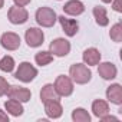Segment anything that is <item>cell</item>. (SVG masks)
<instances>
[{"label":"cell","instance_id":"cell-1","mask_svg":"<svg viewBox=\"0 0 122 122\" xmlns=\"http://www.w3.org/2000/svg\"><path fill=\"white\" fill-rule=\"evenodd\" d=\"M69 75H71V79L73 82L79 83V85L88 83L91 81V78H92L91 69L86 65H83V63H75V65H72L71 69H69Z\"/></svg>","mask_w":122,"mask_h":122},{"label":"cell","instance_id":"cell-2","mask_svg":"<svg viewBox=\"0 0 122 122\" xmlns=\"http://www.w3.org/2000/svg\"><path fill=\"white\" fill-rule=\"evenodd\" d=\"M36 76H37V69L33 65H30L29 62H22L19 65L17 71L15 72V78L22 81V82H25V83L32 82Z\"/></svg>","mask_w":122,"mask_h":122},{"label":"cell","instance_id":"cell-3","mask_svg":"<svg viewBox=\"0 0 122 122\" xmlns=\"http://www.w3.org/2000/svg\"><path fill=\"white\" fill-rule=\"evenodd\" d=\"M57 20V16L55 13V10H52L50 7H39L36 12V22L42 26V27H52Z\"/></svg>","mask_w":122,"mask_h":122},{"label":"cell","instance_id":"cell-4","mask_svg":"<svg viewBox=\"0 0 122 122\" xmlns=\"http://www.w3.org/2000/svg\"><path fill=\"white\" fill-rule=\"evenodd\" d=\"M55 89L60 96H69L73 92V82L69 76L60 75L55 81Z\"/></svg>","mask_w":122,"mask_h":122},{"label":"cell","instance_id":"cell-5","mask_svg":"<svg viewBox=\"0 0 122 122\" xmlns=\"http://www.w3.org/2000/svg\"><path fill=\"white\" fill-rule=\"evenodd\" d=\"M7 19H9V22L13 23V25H23V23L27 22L29 13H27V10H26L25 7H22V6H13V7H10L9 12H7Z\"/></svg>","mask_w":122,"mask_h":122},{"label":"cell","instance_id":"cell-6","mask_svg":"<svg viewBox=\"0 0 122 122\" xmlns=\"http://www.w3.org/2000/svg\"><path fill=\"white\" fill-rule=\"evenodd\" d=\"M49 52L55 56H59V57H63L66 56L69 52H71V43L66 40V39H62V37H57L55 39L50 46H49Z\"/></svg>","mask_w":122,"mask_h":122},{"label":"cell","instance_id":"cell-7","mask_svg":"<svg viewBox=\"0 0 122 122\" xmlns=\"http://www.w3.org/2000/svg\"><path fill=\"white\" fill-rule=\"evenodd\" d=\"M25 39H26V43H27L29 47H37L43 43L45 35L37 27H29L25 33Z\"/></svg>","mask_w":122,"mask_h":122},{"label":"cell","instance_id":"cell-8","mask_svg":"<svg viewBox=\"0 0 122 122\" xmlns=\"http://www.w3.org/2000/svg\"><path fill=\"white\" fill-rule=\"evenodd\" d=\"M7 96L10 99H15V101H19V102H29L30 98H32V92L26 88H22V86H9L7 89Z\"/></svg>","mask_w":122,"mask_h":122},{"label":"cell","instance_id":"cell-9","mask_svg":"<svg viewBox=\"0 0 122 122\" xmlns=\"http://www.w3.org/2000/svg\"><path fill=\"white\" fill-rule=\"evenodd\" d=\"M0 43L6 50H16L20 47V36L13 32H6L2 35Z\"/></svg>","mask_w":122,"mask_h":122},{"label":"cell","instance_id":"cell-10","mask_svg":"<svg viewBox=\"0 0 122 122\" xmlns=\"http://www.w3.org/2000/svg\"><path fill=\"white\" fill-rule=\"evenodd\" d=\"M57 20H59L60 26H62V30H63L69 37H72V36H75V35L78 33V30H79V25H78L76 20H73V19H68V17H65V16H59Z\"/></svg>","mask_w":122,"mask_h":122},{"label":"cell","instance_id":"cell-11","mask_svg":"<svg viewBox=\"0 0 122 122\" xmlns=\"http://www.w3.org/2000/svg\"><path fill=\"white\" fill-rule=\"evenodd\" d=\"M98 73L106 79V81H111L113 78H116V73H118V69L113 63L111 62H103V63H98Z\"/></svg>","mask_w":122,"mask_h":122},{"label":"cell","instance_id":"cell-12","mask_svg":"<svg viewBox=\"0 0 122 122\" xmlns=\"http://www.w3.org/2000/svg\"><path fill=\"white\" fill-rule=\"evenodd\" d=\"M63 12L66 15H71V16H79L85 12V6L79 0H69L63 6Z\"/></svg>","mask_w":122,"mask_h":122},{"label":"cell","instance_id":"cell-13","mask_svg":"<svg viewBox=\"0 0 122 122\" xmlns=\"http://www.w3.org/2000/svg\"><path fill=\"white\" fill-rule=\"evenodd\" d=\"M59 98H60V95L56 92L55 85H52V83L45 85L40 91V99H42L43 103L50 102V101H59Z\"/></svg>","mask_w":122,"mask_h":122},{"label":"cell","instance_id":"cell-14","mask_svg":"<svg viewBox=\"0 0 122 122\" xmlns=\"http://www.w3.org/2000/svg\"><path fill=\"white\" fill-rule=\"evenodd\" d=\"M106 98L115 103V105H121L122 103V88L119 83H113L106 89Z\"/></svg>","mask_w":122,"mask_h":122},{"label":"cell","instance_id":"cell-15","mask_svg":"<svg viewBox=\"0 0 122 122\" xmlns=\"http://www.w3.org/2000/svg\"><path fill=\"white\" fill-rule=\"evenodd\" d=\"M45 112H46V115L49 118L56 119V118L62 116L63 109H62V105H60L59 101H50V102H46L45 103Z\"/></svg>","mask_w":122,"mask_h":122},{"label":"cell","instance_id":"cell-16","mask_svg":"<svg viewBox=\"0 0 122 122\" xmlns=\"http://www.w3.org/2000/svg\"><path fill=\"white\" fill-rule=\"evenodd\" d=\"M82 57H83L85 65H89V66H95V65H98V63L101 62V53H99V50L95 49V47L86 49V50L83 52Z\"/></svg>","mask_w":122,"mask_h":122},{"label":"cell","instance_id":"cell-17","mask_svg":"<svg viewBox=\"0 0 122 122\" xmlns=\"http://www.w3.org/2000/svg\"><path fill=\"white\" fill-rule=\"evenodd\" d=\"M5 108H6V111H7L10 115H13V116H20V115L23 113V111H25L23 106H22V102L15 101V99H9V101H6Z\"/></svg>","mask_w":122,"mask_h":122},{"label":"cell","instance_id":"cell-18","mask_svg":"<svg viewBox=\"0 0 122 122\" xmlns=\"http://www.w3.org/2000/svg\"><path fill=\"white\" fill-rule=\"evenodd\" d=\"M93 16H95V20L99 26H108L109 23V19H108V15H106V9L102 7V6H95L93 7Z\"/></svg>","mask_w":122,"mask_h":122},{"label":"cell","instance_id":"cell-19","mask_svg":"<svg viewBox=\"0 0 122 122\" xmlns=\"http://www.w3.org/2000/svg\"><path fill=\"white\" fill-rule=\"evenodd\" d=\"M92 112H93L95 116L102 118L103 115H106V113L109 112V106H108V103H106L105 101H102V99H96V101L92 103Z\"/></svg>","mask_w":122,"mask_h":122},{"label":"cell","instance_id":"cell-20","mask_svg":"<svg viewBox=\"0 0 122 122\" xmlns=\"http://www.w3.org/2000/svg\"><path fill=\"white\" fill-rule=\"evenodd\" d=\"M35 60H36V63H37L39 66H46V65H49L52 60H53V55H52L50 52L42 50V52H37V53H36Z\"/></svg>","mask_w":122,"mask_h":122},{"label":"cell","instance_id":"cell-21","mask_svg":"<svg viewBox=\"0 0 122 122\" xmlns=\"http://www.w3.org/2000/svg\"><path fill=\"white\" fill-rule=\"evenodd\" d=\"M72 119L75 122H89L91 121V115L88 113V111H85L83 108H76L72 112Z\"/></svg>","mask_w":122,"mask_h":122},{"label":"cell","instance_id":"cell-22","mask_svg":"<svg viewBox=\"0 0 122 122\" xmlns=\"http://www.w3.org/2000/svg\"><path fill=\"white\" fill-rule=\"evenodd\" d=\"M15 69V59L12 56H5L0 59V71L3 72H12Z\"/></svg>","mask_w":122,"mask_h":122},{"label":"cell","instance_id":"cell-23","mask_svg":"<svg viewBox=\"0 0 122 122\" xmlns=\"http://www.w3.org/2000/svg\"><path fill=\"white\" fill-rule=\"evenodd\" d=\"M109 36H111V39H112L113 42L119 43V42L122 40V25H121V23H115V25L112 26L111 32H109Z\"/></svg>","mask_w":122,"mask_h":122},{"label":"cell","instance_id":"cell-24","mask_svg":"<svg viewBox=\"0 0 122 122\" xmlns=\"http://www.w3.org/2000/svg\"><path fill=\"white\" fill-rule=\"evenodd\" d=\"M7 89H9V83L5 78L0 76V96H3L7 93Z\"/></svg>","mask_w":122,"mask_h":122},{"label":"cell","instance_id":"cell-25","mask_svg":"<svg viewBox=\"0 0 122 122\" xmlns=\"http://www.w3.org/2000/svg\"><path fill=\"white\" fill-rule=\"evenodd\" d=\"M112 7L115 12H122V0H112Z\"/></svg>","mask_w":122,"mask_h":122},{"label":"cell","instance_id":"cell-26","mask_svg":"<svg viewBox=\"0 0 122 122\" xmlns=\"http://www.w3.org/2000/svg\"><path fill=\"white\" fill-rule=\"evenodd\" d=\"M32 2V0H15V5L16 6H22V7H25L26 5H29Z\"/></svg>","mask_w":122,"mask_h":122},{"label":"cell","instance_id":"cell-27","mask_svg":"<svg viewBox=\"0 0 122 122\" xmlns=\"http://www.w3.org/2000/svg\"><path fill=\"white\" fill-rule=\"evenodd\" d=\"M0 122H9V116H7V113H5L2 109H0Z\"/></svg>","mask_w":122,"mask_h":122},{"label":"cell","instance_id":"cell-28","mask_svg":"<svg viewBox=\"0 0 122 122\" xmlns=\"http://www.w3.org/2000/svg\"><path fill=\"white\" fill-rule=\"evenodd\" d=\"M3 5H5V0H0V9L3 7Z\"/></svg>","mask_w":122,"mask_h":122},{"label":"cell","instance_id":"cell-29","mask_svg":"<svg viewBox=\"0 0 122 122\" xmlns=\"http://www.w3.org/2000/svg\"><path fill=\"white\" fill-rule=\"evenodd\" d=\"M102 2H103V3H111L112 0H102Z\"/></svg>","mask_w":122,"mask_h":122}]
</instances>
